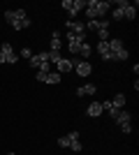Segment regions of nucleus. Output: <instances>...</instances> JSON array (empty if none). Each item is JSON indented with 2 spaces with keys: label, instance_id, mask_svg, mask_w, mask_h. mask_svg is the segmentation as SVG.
<instances>
[{
  "label": "nucleus",
  "instance_id": "f257e3e1",
  "mask_svg": "<svg viewBox=\"0 0 139 155\" xmlns=\"http://www.w3.org/2000/svg\"><path fill=\"white\" fill-rule=\"evenodd\" d=\"M5 21L14 28V30H23V28L33 26V21L28 19L26 9H7L5 12Z\"/></svg>",
  "mask_w": 139,
  "mask_h": 155
},
{
  "label": "nucleus",
  "instance_id": "f03ea898",
  "mask_svg": "<svg viewBox=\"0 0 139 155\" xmlns=\"http://www.w3.org/2000/svg\"><path fill=\"white\" fill-rule=\"evenodd\" d=\"M109 2H98V0H86V16L88 21H98L100 16H104L109 12Z\"/></svg>",
  "mask_w": 139,
  "mask_h": 155
},
{
  "label": "nucleus",
  "instance_id": "7ed1b4c3",
  "mask_svg": "<svg viewBox=\"0 0 139 155\" xmlns=\"http://www.w3.org/2000/svg\"><path fill=\"white\" fill-rule=\"evenodd\" d=\"M107 44H109V53H111V60H127V58H130V53H127L125 44H123V39L114 37V39H109Z\"/></svg>",
  "mask_w": 139,
  "mask_h": 155
},
{
  "label": "nucleus",
  "instance_id": "20e7f679",
  "mask_svg": "<svg viewBox=\"0 0 139 155\" xmlns=\"http://www.w3.org/2000/svg\"><path fill=\"white\" fill-rule=\"evenodd\" d=\"M0 53L7 58V65H14V63H19V53L14 51V46L9 44V42H5V44L0 46Z\"/></svg>",
  "mask_w": 139,
  "mask_h": 155
},
{
  "label": "nucleus",
  "instance_id": "39448f33",
  "mask_svg": "<svg viewBox=\"0 0 139 155\" xmlns=\"http://www.w3.org/2000/svg\"><path fill=\"white\" fill-rule=\"evenodd\" d=\"M28 63H30V67H35V70H40V67H42L44 63H49V51H42V53H33Z\"/></svg>",
  "mask_w": 139,
  "mask_h": 155
},
{
  "label": "nucleus",
  "instance_id": "423d86ee",
  "mask_svg": "<svg viewBox=\"0 0 139 155\" xmlns=\"http://www.w3.org/2000/svg\"><path fill=\"white\" fill-rule=\"evenodd\" d=\"M74 72H77L79 77H91L93 65H91V63H86V60H74Z\"/></svg>",
  "mask_w": 139,
  "mask_h": 155
},
{
  "label": "nucleus",
  "instance_id": "0eeeda50",
  "mask_svg": "<svg viewBox=\"0 0 139 155\" xmlns=\"http://www.w3.org/2000/svg\"><path fill=\"white\" fill-rule=\"evenodd\" d=\"M37 81H42V84H60V74L58 72H49V74L37 72Z\"/></svg>",
  "mask_w": 139,
  "mask_h": 155
},
{
  "label": "nucleus",
  "instance_id": "6e6552de",
  "mask_svg": "<svg viewBox=\"0 0 139 155\" xmlns=\"http://www.w3.org/2000/svg\"><path fill=\"white\" fill-rule=\"evenodd\" d=\"M65 28L74 35H81V37H86V26L79 23V21H65Z\"/></svg>",
  "mask_w": 139,
  "mask_h": 155
},
{
  "label": "nucleus",
  "instance_id": "1a4fd4ad",
  "mask_svg": "<svg viewBox=\"0 0 139 155\" xmlns=\"http://www.w3.org/2000/svg\"><path fill=\"white\" fill-rule=\"evenodd\" d=\"M114 120H116V125L118 127H125V125H130V120H132V114L130 111H125V109H121L116 116H114Z\"/></svg>",
  "mask_w": 139,
  "mask_h": 155
},
{
  "label": "nucleus",
  "instance_id": "9d476101",
  "mask_svg": "<svg viewBox=\"0 0 139 155\" xmlns=\"http://www.w3.org/2000/svg\"><path fill=\"white\" fill-rule=\"evenodd\" d=\"M74 70V60H67V58H60L56 63V72L58 74H65V72H72Z\"/></svg>",
  "mask_w": 139,
  "mask_h": 155
},
{
  "label": "nucleus",
  "instance_id": "9b49d317",
  "mask_svg": "<svg viewBox=\"0 0 139 155\" xmlns=\"http://www.w3.org/2000/svg\"><path fill=\"white\" fill-rule=\"evenodd\" d=\"M95 93H98V86L95 84H86V86H79V88H77V95L79 97H93Z\"/></svg>",
  "mask_w": 139,
  "mask_h": 155
},
{
  "label": "nucleus",
  "instance_id": "f8f14e48",
  "mask_svg": "<svg viewBox=\"0 0 139 155\" xmlns=\"http://www.w3.org/2000/svg\"><path fill=\"white\" fill-rule=\"evenodd\" d=\"M65 39H67V46H81L86 42V37H81V35H74V32L67 30L65 32Z\"/></svg>",
  "mask_w": 139,
  "mask_h": 155
},
{
  "label": "nucleus",
  "instance_id": "ddd939ff",
  "mask_svg": "<svg viewBox=\"0 0 139 155\" xmlns=\"http://www.w3.org/2000/svg\"><path fill=\"white\" fill-rule=\"evenodd\" d=\"M60 7H63V9H65L67 14H70V21H74V16L79 14V9L74 7V2H72V0H63V2H60Z\"/></svg>",
  "mask_w": 139,
  "mask_h": 155
},
{
  "label": "nucleus",
  "instance_id": "4468645a",
  "mask_svg": "<svg viewBox=\"0 0 139 155\" xmlns=\"http://www.w3.org/2000/svg\"><path fill=\"white\" fill-rule=\"evenodd\" d=\"M134 16H137V2H127V7H123V19L134 21Z\"/></svg>",
  "mask_w": 139,
  "mask_h": 155
},
{
  "label": "nucleus",
  "instance_id": "2eb2a0df",
  "mask_svg": "<svg viewBox=\"0 0 139 155\" xmlns=\"http://www.w3.org/2000/svg\"><path fill=\"white\" fill-rule=\"evenodd\" d=\"M86 114H88L91 118H98L100 114H102V104H100L98 100H95V102H91V104H88V109H86Z\"/></svg>",
  "mask_w": 139,
  "mask_h": 155
},
{
  "label": "nucleus",
  "instance_id": "dca6fc26",
  "mask_svg": "<svg viewBox=\"0 0 139 155\" xmlns=\"http://www.w3.org/2000/svg\"><path fill=\"white\" fill-rule=\"evenodd\" d=\"M98 53L102 56V60H111V53H109V44L107 42H98Z\"/></svg>",
  "mask_w": 139,
  "mask_h": 155
},
{
  "label": "nucleus",
  "instance_id": "f3484780",
  "mask_svg": "<svg viewBox=\"0 0 139 155\" xmlns=\"http://www.w3.org/2000/svg\"><path fill=\"white\" fill-rule=\"evenodd\" d=\"M49 51H60V32H58V30L51 32V44H49Z\"/></svg>",
  "mask_w": 139,
  "mask_h": 155
},
{
  "label": "nucleus",
  "instance_id": "a211bd4d",
  "mask_svg": "<svg viewBox=\"0 0 139 155\" xmlns=\"http://www.w3.org/2000/svg\"><path fill=\"white\" fill-rule=\"evenodd\" d=\"M109 102H111L114 109H123V107H125V95H123V93H118V95L114 97V100H109Z\"/></svg>",
  "mask_w": 139,
  "mask_h": 155
},
{
  "label": "nucleus",
  "instance_id": "6ab92c4d",
  "mask_svg": "<svg viewBox=\"0 0 139 155\" xmlns=\"http://www.w3.org/2000/svg\"><path fill=\"white\" fill-rule=\"evenodd\" d=\"M79 53H81V58H84V60H88V58H91V53H93V46L84 42V44L79 46Z\"/></svg>",
  "mask_w": 139,
  "mask_h": 155
},
{
  "label": "nucleus",
  "instance_id": "aec40b11",
  "mask_svg": "<svg viewBox=\"0 0 139 155\" xmlns=\"http://www.w3.org/2000/svg\"><path fill=\"white\" fill-rule=\"evenodd\" d=\"M100 104H102V111H107V114H111V118H114V116H116V114L121 111V109H114L109 100H107V102H100Z\"/></svg>",
  "mask_w": 139,
  "mask_h": 155
},
{
  "label": "nucleus",
  "instance_id": "412c9836",
  "mask_svg": "<svg viewBox=\"0 0 139 155\" xmlns=\"http://www.w3.org/2000/svg\"><path fill=\"white\" fill-rule=\"evenodd\" d=\"M98 37H100V42H109V26L100 28V30H98Z\"/></svg>",
  "mask_w": 139,
  "mask_h": 155
},
{
  "label": "nucleus",
  "instance_id": "4be33fe9",
  "mask_svg": "<svg viewBox=\"0 0 139 155\" xmlns=\"http://www.w3.org/2000/svg\"><path fill=\"white\" fill-rule=\"evenodd\" d=\"M100 21H102V19H98V21H88V23H84V26H86V30H95V32H98V30H100Z\"/></svg>",
  "mask_w": 139,
  "mask_h": 155
},
{
  "label": "nucleus",
  "instance_id": "5701e85b",
  "mask_svg": "<svg viewBox=\"0 0 139 155\" xmlns=\"http://www.w3.org/2000/svg\"><path fill=\"white\" fill-rule=\"evenodd\" d=\"M16 53H19V58H23V60H30V56H33V51H30V49H26V46H23L21 51H16Z\"/></svg>",
  "mask_w": 139,
  "mask_h": 155
},
{
  "label": "nucleus",
  "instance_id": "b1692460",
  "mask_svg": "<svg viewBox=\"0 0 139 155\" xmlns=\"http://www.w3.org/2000/svg\"><path fill=\"white\" fill-rule=\"evenodd\" d=\"M60 58H63V56H60V51H49V63H53V65H56Z\"/></svg>",
  "mask_w": 139,
  "mask_h": 155
},
{
  "label": "nucleus",
  "instance_id": "393cba45",
  "mask_svg": "<svg viewBox=\"0 0 139 155\" xmlns=\"http://www.w3.org/2000/svg\"><path fill=\"white\" fill-rule=\"evenodd\" d=\"M111 19H123V9H121V7H114V12H111Z\"/></svg>",
  "mask_w": 139,
  "mask_h": 155
},
{
  "label": "nucleus",
  "instance_id": "a878e982",
  "mask_svg": "<svg viewBox=\"0 0 139 155\" xmlns=\"http://www.w3.org/2000/svg\"><path fill=\"white\" fill-rule=\"evenodd\" d=\"M72 2H74V7H77L79 12H81V9H86V0H72Z\"/></svg>",
  "mask_w": 139,
  "mask_h": 155
},
{
  "label": "nucleus",
  "instance_id": "bb28decb",
  "mask_svg": "<svg viewBox=\"0 0 139 155\" xmlns=\"http://www.w3.org/2000/svg\"><path fill=\"white\" fill-rule=\"evenodd\" d=\"M7 155H16V153H7Z\"/></svg>",
  "mask_w": 139,
  "mask_h": 155
}]
</instances>
